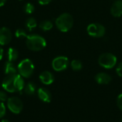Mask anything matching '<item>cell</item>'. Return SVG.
<instances>
[{
	"mask_svg": "<svg viewBox=\"0 0 122 122\" xmlns=\"http://www.w3.org/2000/svg\"><path fill=\"white\" fill-rule=\"evenodd\" d=\"M17 71L19 75L24 78H29L32 76L34 71V65L33 62L29 59H25L19 62L17 66Z\"/></svg>",
	"mask_w": 122,
	"mask_h": 122,
	"instance_id": "cell-4",
	"label": "cell"
},
{
	"mask_svg": "<svg viewBox=\"0 0 122 122\" xmlns=\"http://www.w3.org/2000/svg\"><path fill=\"white\" fill-rule=\"evenodd\" d=\"M34 11V6L31 3H26L24 6V11L27 14H31Z\"/></svg>",
	"mask_w": 122,
	"mask_h": 122,
	"instance_id": "cell-20",
	"label": "cell"
},
{
	"mask_svg": "<svg viewBox=\"0 0 122 122\" xmlns=\"http://www.w3.org/2000/svg\"><path fill=\"white\" fill-rule=\"evenodd\" d=\"M69 64V59L66 56H59L54 58L52 61L51 65L54 70L56 71H61L67 69Z\"/></svg>",
	"mask_w": 122,
	"mask_h": 122,
	"instance_id": "cell-8",
	"label": "cell"
},
{
	"mask_svg": "<svg viewBox=\"0 0 122 122\" xmlns=\"http://www.w3.org/2000/svg\"><path fill=\"white\" fill-rule=\"evenodd\" d=\"M37 95L39 98L45 103H49L51 100V94L50 92L45 88H39L37 90Z\"/></svg>",
	"mask_w": 122,
	"mask_h": 122,
	"instance_id": "cell-12",
	"label": "cell"
},
{
	"mask_svg": "<svg viewBox=\"0 0 122 122\" xmlns=\"http://www.w3.org/2000/svg\"><path fill=\"white\" fill-rule=\"evenodd\" d=\"M7 57H8V61L11 62L15 61L19 57L18 51L14 48H9L7 51Z\"/></svg>",
	"mask_w": 122,
	"mask_h": 122,
	"instance_id": "cell-16",
	"label": "cell"
},
{
	"mask_svg": "<svg viewBox=\"0 0 122 122\" xmlns=\"http://www.w3.org/2000/svg\"><path fill=\"white\" fill-rule=\"evenodd\" d=\"M117 104L118 107L122 111V94L118 96L117 99Z\"/></svg>",
	"mask_w": 122,
	"mask_h": 122,
	"instance_id": "cell-25",
	"label": "cell"
},
{
	"mask_svg": "<svg viewBox=\"0 0 122 122\" xmlns=\"http://www.w3.org/2000/svg\"><path fill=\"white\" fill-rule=\"evenodd\" d=\"M51 1H52V0H38V2L41 4V5H46L49 4Z\"/></svg>",
	"mask_w": 122,
	"mask_h": 122,
	"instance_id": "cell-26",
	"label": "cell"
},
{
	"mask_svg": "<svg viewBox=\"0 0 122 122\" xmlns=\"http://www.w3.org/2000/svg\"><path fill=\"white\" fill-rule=\"evenodd\" d=\"M7 107L11 112L18 114L23 109V103L19 98L11 97L7 99Z\"/></svg>",
	"mask_w": 122,
	"mask_h": 122,
	"instance_id": "cell-7",
	"label": "cell"
},
{
	"mask_svg": "<svg viewBox=\"0 0 122 122\" xmlns=\"http://www.w3.org/2000/svg\"><path fill=\"white\" fill-rule=\"evenodd\" d=\"M111 14L114 17L122 16V0L115 1L111 7Z\"/></svg>",
	"mask_w": 122,
	"mask_h": 122,
	"instance_id": "cell-11",
	"label": "cell"
},
{
	"mask_svg": "<svg viewBox=\"0 0 122 122\" xmlns=\"http://www.w3.org/2000/svg\"><path fill=\"white\" fill-rule=\"evenodd\" d=\"M24 90V92L26 93V94H27L29 96H32L36 92V86L34 82H29L27 84L25 85Z\"/></svg>",
	"mask_w": 122,
	"mask_h": 122,
	"instance_id": "cell-15",
	"label": "cell"
},
{
	"mask_svg": "<svg viewBox=\"0 0 122 122\" xmlns=\"http://www.w3.org/2000/svg\"><path fill=\"white\" fill-rule=\"evenodd\" d=\"M3 55H4V50H3V49L0 46V61L2 59Z\"/></svg>",
	"mask_w": 122,
	"mask_h": 122,
	"instance_id": "cell-27",
	"label": "cell"
},
{
	"mask_svg": "<svg viewBox=\"0 0 122 122\" xmlns=\"http://www.w3.org/2000/svg\"><path fill=\"white\" fill-rule=\"evenodd\" d=\"M1 85L3 89L9 93L20 92L24 89L25 86L24 80L19 74L6 76Z\"/></svg>",
	"mask_w": 122,
	"mask_h": 122,
	"instance_id": "cell-1",
	"label": "cell"
},
{
	"mask_svg": "<svg viewBox=\"0 0 122 122\" xmlns=\"http://www.w3.org/2000/svg\"><path fill=\"white\" fill-rule=\"evenodd\" d=\"M6 114V107L4 104L0 102V119L3 118Z\"/></svg>",
	"mask_w": 122,
	"mask_h": 122,
	"instance_id": "cell-22",
	"label": "cell"
},
{
	"mask_svg": "<svg viewBox=\"0 0 122 122\" xmlns=\"http://www.w3.org/2000/svg\"><path fill=\"white\" fill-rule=\"evenodd\" d=\"M6 0H0V6H2L5 3H6Z\"/></svg>",
	"mask_w": 122,
	"mask_h": 122,
	"instance_id": "cell-28",
	"label": "cell"
},
{
	"mask_svg": "<svg viewBox=\"0 0 122 122\" xmlns=\"http://www.w3.org/2000/svg\"><path fill=\"white\" fill-rule=\"evenodd\" d=\"M1 122H10L9 120H7V119H3V120H1Z\"/></svg>",
	"mask_w": 122,
	"mask_h": 122,
	"instance_id": "cell-29",
	"label": "cell"
},
{
	"mask_svg": "<svg viewBox=\"0 0 122 122\" xmlns=\"http://www.w3.org/2000/svg\"><path fill=\"white\" fill-rule=\"evenodd\" d=\"M7 94L6 92H3V91H0V102H4L6 101H7Z\"/></svg>",
	"mask_w": 122,
	"mask_h": 122,
	"instance_id": "cell-23",
	"label": "cell"
},
{
	"mask_svg": "<svg viewBox=\"0 0 122 122\" xmlns=\"http://www.w3.org/2000/svg\"><path fill=\"white\" fill-rule=\"evenodd\" d=\"M87 33L89 36L94 38H101L104 36L106 33L105 27L99 23H92L86 29Z\"/></svg>",
	"mask_w": 122,
	"mask_h": 122,
	"instance_id": "cell-6",
	"label": "cell"
},
{
	"mask_svg": "<svg viewBox=\"0 0 122 122\" xmlns=\"http://www.w3.org/2000/svg\"><path fill=\"white\" fill-rule=\"evenodd\" d=\"M39 27L41 30H43L44 31H49L52 29L53 23L49 20H44L40 23Z\"/></svg>",
	"mask_w": 122,
	"mask_h": 122,
	"instance_id": "cell-18",
	"label": "cell"
},
{
	"mask_svg": "<svg viewBox=\"0 0 122 122\" xmlns=\"http://www.w3.org/2000/svg\"><path fill=\"white\" fill-rule=\"evenodd\" d=\"M116 72H117V74H118L119 76L122 77V62L119 63L117 65V69H116Z\"/></svg>",
	"mask_w": 122,
	"mask_h": 122,
	"instance_id": "cell-24",
	"label": "cell"
},
{
	"mask_svg": "<svg viewBox=\"0 0 122 122\" xmlns=\"http://www.w3.org/2000/svg\"><path fill=\"white\" fill-rule=\"evenodd\" d=\"M4 74L6 76L16 74L18 72L17 68L16 67L15 64L13 62L9 61H7L5 62L4 66Z\"/></svg>",
	"mask_w": 122,
	"mask_h": 122,
	"instance_id": "cell-14",
	"label": "cell"
},
{
	"mask_svg": "<svg viewBox=\"0 0 122 122\" xmlns=\"http://www.w3.org/2000/svg\"><path fill=\"white\" fill-rule=\"evenodd\" d=\"M25 26H26V29H28L29 31H31L34 29H35L36 27V26H37L36 20L33 17H29L26 20Z\"/></svg>",
	"mask_w": 122,
	"mask_h": 122,
	"instance_id": "cell-17",
	"label": "cell"
},
{
	"mask_svg": "<svg viewBox=\"0 0 122 122\" xmlns=\"http://www.w3.org/2000/svg\"><path fill=\"white\" fill-rule=\"evenodd\" d=\"M95 81L99 84H108L111 82L112 77L107 73L100 72L95 76Z\"/></svg>",
	"mask_w": 122,
	"mask_h": 122,
	"instance_id": "cell-13",
	"label": "cell"
},
{
	"mask_svg": "<svg viewBox=\"0 0 122 122\" xmlns=\"http://www.w3.org/2000/svg\"><path fill=\"white\" fill-rule=\"evenodd\" d=\"M55 24L59 31L62 32H67L74 25V19L70 14L63 13L56 18Z\"/></svg>",
	"mask_w": 122,
	"mask_h": 122,
	"instance_id": "cell-3",
	"label": "cell"
},
{
	"mask_svg": "<svg viewBox=\"0 0 122 122\" xmlns=\"http://www.w3.org/2000/svg\"><path fill=\"white\" fill-rule=\"evenodd\" d=\"M39 79L41 82L45 85H50L54 81V76L53 74L49 71H44L39 75Z\"/></svg>",
	"mask_w": 122,
	"mask_h": 122,
	"instance_id": "cell-10",
	"label": "cell"
},
{
	"mask_svg": "<svg viewBox=\"0 0 122 122\" xmlns=\"http://www.w3.org/2000/svg\"><path fill=\"white\" fill-rule=\"evenodd\" d=\"M12 38L11 30L7 27H2L0 29V45L8 44Z\"/></svg>",
	"mask_w": 122,
	"mask_h": 122,
	"instance_id": "cell-9",
	"label": "cell"
},
{
	"mask_svg": "<svg viewBox=\"0 0 122 122\" xmlns=\"http://www.w3.org/2000/svg\"><path fill=\"white\" fill-rule=\"evenodd\" d=\"M15 36L18 39H21L26 38L28 35L26 34V31L24 29H18L15 31Z\"/></svg>",
	"mask_w": 122,
	"mask_h": 122,
	"instance_id": "cell-21",
	"label": "cell"
},
{
	"mask_svg": "<svg viewBox=\"0 0 122 122\" xmlns=\"http://www.w3.org/2000/svg\"><path fill=\"white\" fill-rule=\"evenodd\" d=\"M71 67L74 71H80L83 67V64L80 60L74 59L71 62Z\"/></svg>",
	"mask_w": 122,
	"mask_h": 122,
	"instance_id": "cell-19",
	"label": "cell"
},
{
	"mask_svg": "<svg viewBox=\"0 0 122 122\" xmlns=\"http://www.w3.org/2000/svg\"><path fill=\"white\" fill-rule=\"evenodd\" d=\"M98 63L102 67L107 69H110L117 65V58L114 54L112 53H104L99 56Z\"/></svg>",
	"mask_w": 122,
	"mask_h": 122,
	"instance_id": "cell-5",
	"label": "cell"
},
{
	"mask_svg": "<svg viewBox=\"0 0 122 122\" xmlns=\"http://www.w3.org/2000/svg\"><path fill=\"white\" fill-rule=\"evenodd\" d=\"M26 44L29 49L34 51H39L46 47V41L41 36L38 34H31L27 36Z\"/></svg>",
	"mask_w": 122,
	"mask_h": 122,
	"instance_id": "cell-2",
	"label": "cell"
},
{
	"mask_svg": "<svg viewBox=\"0 0 122 122\" xmlns=\"http://www.w3.org/2000/svg\"></svg>",
	"mask_w": 122,
	"mask_h": 122,
	"instance_id": "cell-30",
	"label": "cell"
}]
</instances>
